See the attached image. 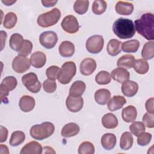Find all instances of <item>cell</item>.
Instances as JSON below:
<instances>
[{
	"mask_svg": "<svg viewBox=\"0 0 154 154\" xmlns=\"http://www.w3.org/2000/svg\"><path fill=\"white\" fill-rule=\"evenodd\" d=\"M42 145L35 141L26 143L21 149L20 154H41L43 152Z\"/></svg>",
	"mask_w": 154,
	"mask_h": 154,
	"instance_id": "cell-14",
	"label": "cell"
},
{
	"mask_svg": "<svg viewBox=\"0 0 154 154\" xmlns=\"http://www.w3.org/2000/svg\"><path fill=\"white\" fill-rule=\"evenodd\" d=\"M134 142L132 135L129 132L122 134L120 140V147L122 150H127L132 147Z\"/></svg>",
	"mask_w": 154,
	"mask_h": 154,
	"instance_id": "cell-31",
	"label": "cell"
},
{
	"mask_svg": "<svg viewBox=\"0 0 154 154\" xmlns=\"http://www.w3.org/2000/svg\"><path fill=\"white\" fill-rule=\"evenodd\" d=\"M2 2L4 3L5 5L9 6V5H11L13 4L16 2V1H2Z\"/></svg>",
	"mask_w": 154,
	"mask_h": 154,
	"instance_id": "cell-53",
	"label": "cell"
},
{
	"mask_svg": "<svg viewBox=\"0 0 154 154\" xmlns=\"http://www.w3.org/2000/svg\"><path fill=\"white\" fill-rule=\"evenodd\" d=\"M60 69L57 66H51L46 70V75L48 79L55 81L57 79V75Z\"/></svg>",
	"mask_w": 154,
	"mask_h": 154,
	"instance_id": "cell-45",
	"label": "cell"
},
{
	"mask_svg": "<svg viewBox=\"0 0 154 154\" xmlns=\"http://www.w3.org/2000/svg\"><path fill=\"white\" fill-rule=\"evenodd\" d=\"M80 131L79 126L75 123H69L62 128L61 134L64 137H71L77 135Z\"/></svg>",
	"mask_w": 154,
	"mask_h": 154,
	"instance_id": "cell-24",
	"label": "cell"
},
{
	"mask_svg": "<svg viewBox=\"0 0 154 154\" xmlns=\"http://www.w3.org/2000/svg\"><path fill=\"white\" fill-rule=\"evenodd\" d=\"M0 153H9L8 149L7 146L1 144L0 146Z\"/></svg>",
	"mask_w": 154,
	"mask_h": 154,
	"instance_id": "cell-51",
	"label": "cell"
},
{
	"mask_svg": "<svg viewBox=\"0 0 154 154\" xmlns=\"http://www.w3.org/2000/svg\"><path fill=\"white\" fill-rule=\"evenodd\" d=\"M32 49V43H31V42L28 40H24L23 45L20 51L18 52V54L19 55L26 57L31 53Z\"/></svg>",
	"mask_w": 154,
	"mask_h": 154,
	"instance_id": "cell-43",
	"label": "cell"
},
{
	"mask_svg": "<svg viewBox=\"0 0 154 154\" xmlns=\"http://www.w3.org/2000/svg\"><path fill=\"white\" fill-rule=\"evenodd\" d=\"M89 1L86 0H77L75 2L73 5L74 11L78 14H84L85 13L88 8Z\"/></svg>",
	"mask_w": 154,
	"mask_h": 154,
	"instance_id": "cell-37",
	"label": "cell"
},
{
	"mask_svg": "<svg viewBox=\"0 0 154 154\" xmlns=\"http://www.w3.org/2000/svg\"><path fill=\"white\" fill-rule=\"evenodd\" d=\"M102 123L106 129H114L118 125V120L116 116L112 113H106L102 118Z\"/></svg>",
	"mask_w": 154,
	"mask_h": 154,
	"instance_id": "cell-28",
	"label": "cell"
},
{
	"mask_svg": "<svg viewBox=\"0 0 154 154\" xmlns=\"http://www.w3.org/2000/svg\"><path fill=\"white\" fill-rule=\"evenodd\" d=\"M61 17V11L54 8L49 11L40 14L37 19V24L43 28H48L55 25Z\"/></svg>",
	"mask_w": 154,
	"mask_h": 154,
	"instance_id": "cell-4",
	"label": "cell"
},
{
	"mask_svg": "<svg viewBox=\"0 0 154 154\" xmlns=\"http://www.w3.org/2000/svg\"><path fill=\"white\" fill-rule=\"evenodd\" d=\"M114 33L121 39L132 38L135 34V25L132 20L120 17L116 20L112 25Z\"/></svg>",
	"mask_w": 154,
	"mask_h": 154,
	"instance_id": "cell-2",
	"label": "cell"
},
{
	"mask_svg": "<svg viewBox=\"0 0 154 154\" xmlns=\"http://www.w3.org/2000/svg\"><path fill=\"white\" fill-rule=\"evenodd\" d=\"M104 40L102 35H94L90 37L85 44L87 50L91 54H98L103 49Z\"/></svg>",
	"mask_w": 154,
	"mask_h": 154,
	"instance_id": "cell-7",
	"label": "cell"
},
{
	"mask_svg": "<svg viewBox=\"0 0 154 154\" xmlns=\"http://www.w3.org/2000/svg\"><path fill=\"white\" fill-rule=\"evenodd\" d=\"M137 137V143L141 146H147L152 140V134L145 131L140 133Z\"/></svg>",
	"mask_w": 154,
	"mask_h": 154,
	"instance_id": "cell-42",
	"label": "cell"
},
{
	"mask_svg": "<svg viewBox=\"0 0 154 154\" xmlns=\"http://www.w3.org/2000/svg\"><path fill=\"white\" fill-rule=\"evenodd\" d=\"M122 49L123 51L128 53L136 52L140 47V42L136 39L125 42L122 43Z\"/></svg>",
	"mask_w": 154,
	"mask_h": 154,
	"instance_id": "cell-32",
	"label": "cell"
},
{
	"mask_svg": "<svg viewBox=\"0 0 154 154\" xmlns=\"http://www.w3.org/2000/svg\"><path fill=\"white\" fill-rule=\"evenodd\" d=\"M59 53L63 57H72L75 53V46L69 41H63L59 46Z\"/></svg>",
	"mask_w": 154,
	"mask_h": 154,
	"instance_id": "cell-23",
	"label": "cell"
},
{
	"mask_svg": "<svg viewBox=\"0 0 154 154\" xmlns=\"http://www.w3.org/2000/svg\"><path fill=\"white\" fill-rule=\"evenodd\" d=\"M94 153V147L90 141H84L78 148L79 154H93Z\"/></svg>",
	"mask_w": 154,
	"mask_h": 154,
	"instance_id": "cell-40",
	"label": "cell"
},
{
	"mask_svg": "<svg viewBox=\"0 0 154 154\" xmlns=\"http://www.w3.org/2000/svg\"><path fill=\"white\" fill-rule=\"evenodd\" d=\"M129 72L124 68L117 67L111 72V78L119 83H123L129 80Z\"/></svg>",
	"mask_w": 154,
	"mask_h": 154,
	"instance_id": "cell-19",
	"label": "cell"
},
{
	"mask_svg": "<svg viewBox=\"0 0 154 154\" xmlns=\"http://www.w3.org/2000/svg\"><path fill=\"white\" fill-rule=\"evenodd\" d=\"M137 109L132 105H129L125 107L122 111V119L126 123L134 122L137 118Z\"/></svg>",
	"mask_w": 154,
	"mask_h": 154,
	"instance_id": "cell-21",
	"label": "cell"
},
{
	"mask_svg": "<svg viewBox=\"0 0 154 154\" xmlns=\"http://www.w3.org/2000/svg\"><path fill=\"white\" fill-rule=\"evenodd\" d=\"M41 2L43 6L46 7H51L54 6L58 1H42Z\"/></svg>",
	"mask_w": 154,
	"mask_h": 154,
	"instance_id": "cell-49",
	"label": "cell"
},
{
	"mask_svg": "<svg viewBox=\"0 0 154 154\" xmlns=\"http://www.w3.org/2000/svg\"><path fill=\"white\" fill-rule=\"evenodd\" d=\"M22 82L26 89L32 93H38L42 87L37 75L33 72L24 75L22 78Z\"/></svg>",
	"mask_w": 154,
	"mask_h": 154,
	"instance_id": "cell-6",
	"label": "cell"
},
{
	"mask_svg": "<svg viewBox=\"0 0 154 154\" xmlns=\"http://www.w3.org/2000/svg\"><path fill=\"white\" fill-rule=\"evenodd\" d=\"M129 130L131 132L137 137L140 133L144 132L146 130L144 125L141 122H134L129 126Z\"/></svg>",
	"mask_w": 154,
	"mask_h": 154,
	"instance_id": "cell-41",
	"label": "cell"
},
{
	"mask_svg": "<svg viewBox=\"0 0 154 154\" xmlns=\"http://www.w3.org/2000/svg\"><path fill=\"white\" fill-rule=\"evenodd\" d=\"M138 90V85L136 82L128 80L122 85V91L123 94L127 97H132L135 96Z\"/></svg>",
	"mask_w": 154,
	"mask_h": 154,
	"instance_id": "cell-15",
	"label": "cell"
},
{
	"mask_svg": "<svg viewBox=\"0 0 154 154\" xmlns=\"http://www.w3.org/2000/svg\"><path fill=\"white\" fill-rule=\"evenodd\" d=\"M96 61L91 58H84L80 64V72L82 75L88 76L91 75L96 69Z\"/></svg>",
	"mask_w": 154,
	"mask_h": 154,
	"instance_id": "cell-13",
	"label": "cell"
},
{
	"mask_svg": "<svg viewBox=\"0 0 154 154\" xmlns=\"http://www.w3.org/2000/svg\"><path fill=\"white\" fill-rule=\"evenodd\" d=\"M141 56L144 60H150L154 57V42L149 41L143 46Z\"/></svg>",
	"mask_w": 154,
	"mask_h": 154,
	"instance_id": "cell-33",
	"label": "cell"
},
{
	"mask_svg": "<svg viewBox=\"0 0 154 154\" xmlns=\"http://www.w3.org/2000/svg\"><path fill=\"white\" fill-rule=\"evenodd\" d=\"M117 140L114 134L111 133H106L102 135L101 138V144L106 150L112 149L116 144Z\"/></svg>",
	"mask_w": 154,
	"mask_h": 154,
	"instance_id": "cell-25",
	"label": "cell"
},
{
	"mask_svg": "<svg viewBox=\"0 0 154 154\" xmlns=\"http://www.w3.org/2000/svg\"><path fill=\"white\" fill-rule=\"evenodd\" d=\"M107 4L106 1L103 0H96L92 5V11L96 15L103 14L106 9Z\"/></svg>",
	"mask_w": 154,
	"mask_h": 154,
	"instance_id": "cell-39",
	"label": "cell"
},
{
	"mask_svg": "<svg viewBox=\"0 0 154 154\" xmlns=\"http://www.w3.org/2000/svg\"><path fill=\"white\" fill-rule=\"evenodd\" d=\"M31 66L30 61L26 57L18 55L13 60V70L18 73H22L28 70Z\"/></svg>",
	"mask_w": 154,
	"mask_h": 154,
	"instance_id": "cell-11",
	"label": "cell"
},
{
	"mask_svg": "<svg viewBox=\"0 0 154 154\" xmlns=\"http://www.w3.org/2000/svg\"><path fill=\"white\" fill-rule=\"evenodd\" d=\"M17 20L16 14L13 12H9L5 16L3 26L7 29H11L16 25Z\"/></svg>",
	"mask_w": 154,
	"mask_h": 154,
	"instance_id": "cell-36",
	"label": "cell"
},
{
	"mask_svg": "<svg viewBox=\"0 0 154 154\" xmlns=\"http://www.w3.org/2000/svg\"><path fill=\"white\" fill-rule=\"evenodd\" d=\"M58 41L57 34L51 31L42 32L39 37V42L42 46L46 49L53 48Z\"/></svg>",
	"mask_w": 154,
	"mask_h": 154,
	"instance_id": "cell-10",
	"label": "cell"
},
{
	"mask_svg": "<svg viewBox=\"0 0 154 154\" xmlns=\"http://www.w3.org/2000/svg\"><path fill=\"white\" fill-rule=\"evenodd\" d=\"M154 16L151 13L143 14L135 20V28L137 32L148 40L154 39Z\"/></svg>",
	"mask_w": 154,
	"mask_h": 154,
	"instance_id": "cell-1",
	"label": "cell"
},
{
	"mask_svg": "<svg viewBox=\"0 0 154 154\" xmlns=\"http://www.w3.org/2000/svg\"><path fill=\"white\" fill-rule=\"evenodd\" d=\"M55 131L53 123L49 122L35 125L30 129V135L35 140H43L51 136Z\"/></svg>",
	"mask_w": 154,
	"mask_h": 154,
	"instance_id": "cell-3",
	"label": "cell"
},
{
	"mask_svg": "<svg viewBox=\"0 0 154 154\" xmlns=\"http://www.w3.org/2000/svg\"><path fill=\"white\" fill-rule=\"evenodd\" d=\"M135 59L134 55L131 54H126L120 57L117 62V65L119 67L124 69H131L133 67Z\"/></svg>",
	"mask_w": 154,
	"mask_h": 154,
	"instance_id": "cell-27",
	"label": "cell"
},
{
	"mask_svg": "<svg viewBox=\"0 0 154 154\" xmlns=\"http://www.w3.org/2000/svg\"><path fill=\"white\" fill-rule=\"evenodd\" d=\"M17 79L13 76H7L2 80L0 85L1 102L4 101V99H5L9 94V91L13 90L17 86Z\"/></svg>",
	"mask_w": 154,
	"mask_h": 154,
	"instance_id": "cell-8",
	"label": "cell"
},
{
	"mask_svg": "<svg viewBox=\"0 0 154 154\" xmlns=\"http://www.w3.org/2000/svg\"><path fill=\"white\" fill-rule=\"evenodd\" d=\"M111 75L109 72L102 70L96 75L95 81L99 85H106L111 82Z\"/></svg>",
	"mask_w": 154,
	"mask_h": 154,
	"instance_id": "cell-38",
	"label": "cell"
},
{
	"mask_svg": "<svg viewBox=\"0 0 154 154\" xmlns=\"http://www.w3.org/2000/svg\"><path fill=\"white\" fill-rule=\"evenodd\" d=\"M0 33H1V36L2 38V39H1V43H2L1 50H2L4 49L5 44V42H6V39H7V33L4 31H1Z\"/></svg>",
	"mask_w": 154,
	"mask_h": 154,
	"instance_id": "cell-50",
	"label": "cell"
},
{
	"mask_svg": "<svg viewBox=\"0 0 154 154\" xmlns=\"http://www.w3.org/2000/svg\"><path fill=\"white\" fill-rule=\"evenodd\" d=\"M134 5L132 3L127 1H118L115 6L116 11L121 15H130L134 11Z\"/></svg>",
	"mask_w": 154,
	"mask_h": 154,
	"instance_id": "cell-16",
	"label": "cell"
},
{
	"mask_svg": "<svg viewBox=\"0 0 154 154\" xmlns=\"http://www.w3.org/2000/svg\"><path fill=\"white\" fill-rule=\"evenodd\" d=\"M143 123L148 128H153L154 127V114L145 113L143 117Z\"/></svg>",
	"mask_w": 154,
	"mask_h": 154,
	"instance_id": "cell-46",
	"label": "cell"
},
{
	"mask_svg": "<svg viewBox=\"0 0 154 154\" xmlns=\"http://www.w3.org/2000/svg\"><path fill=\"white\" fill-rule=\"evenodd\" d=\"M122 42L117 39H111L107 45L108 54L111 56H116L122 51Z\"/></svg>",
	"mask_w": 154,
	"mask_h": 154,
	"instance_id": "cell-29",
	"label": "cell"
},
{
	"mask_svg": "<svg viewBox=\"0 0 154 154\" xmlns=\"http://www.w3.org/2000/svg\"><path fill=\"white\" fill-rule=\"evenodd\" d=\"M76 72V64L73 61H67L64 63L60 69L57 79L61 84H69L73 79Z\"/></svg>",
	"mask_w": 154,
	"mask_h": 154,
	"instance_id": "cell-5",
	"label": "cell"
},
{
	"mask_svg": "<svg viewBox=\"0 0 154 154\" xmlns=\"http://www.w3.org/2000/svg\"><path fill=\"white\" fill-rule=\"evenodd\" d=\"M108 108L111 111H117L123 107L126 103V100L123 96H114L108 102Z\"/></svg>",
	"mask_w": 154,
	"mask_h": 154,
	"instance_id": "cell-22",
	"label": "cell"
},
{
	"mask_svg": "<svg viewBox=\"0 0 154 154\" xmlns=\"http://www.w3.org/2000/svg\"><path fill=\"white\" fill-rule=\"evenodd\" d=\"M133 67L137 73L143 75L148 72L149 65L146 60L138 59L135 60Z\"/></svg>",
	"mask_w": 154,
	"mask_h": 154,
	"instance_id": "cell-34",
	"label": "cell"
},
{
	"mask_svg": "<svg viewBox=\"0 0 154 154\" xmlns=\"http://www.w3.org/2000/svg\"><path fill=\"white\" fill-rule=\"evenodd\" d=\"M43 90L48 93H54L57 89V84L55 81L49 79H46L43 84Z\"/></svg>",
	"mask_w": 154,
	"mask_h": 154,
	"instance_id": "cell-44",
	"label": "cell"
},
{
	"mask_svg": "<svg viewBox=\"0 0 154 154\" xmlns=\"http://www.w3.org/2000/svg\"><path fill=\"white\" fill-rule=\"evenodd\" d=\"M23 42L24 40L22 35L19 33H14L10 37L9 45L13 50L19 52L23 45Z\"/></svg>",
	"mask_w": 154,
	"mask_h": 154,
	"instance_id": "cell-30",
	"label": "cell"
},
{
	"mask_svg": "<svg viewBox=\"0 0 154 154\" xmlns=\"http://www.w3.org/2000/svg\"><path fill=\"white\" fill-rule=\"evenodd\" d=\"M86 88V85L82 81H75L69 90V95L73 97H79L82 95Z\"/></svg>",
	"mask_w": 154,
	"mask_h": 154,
	"instance_id": "cell-26",
	"label": "cell"
},
{
	"mask_svg": "<svg viewBox=\"0 0 154 154\" xmlns=\"http://www.w3.org/2000/svg\"><path fill=\"white\" fill-rule=\"evenodd\" d=\"M110 99L111 93L108 89H99L94 93L95 101L99 105H103L106 104Z\"/></svg>",
	"mask_w": 154,
	"mask_h": 154,
	"instance_id": "cell-20",
	"label": "cell"
},
{
	"mask_svg": "<svg viewBox=\"0 0 154 154\" xmlns=\"http://www.w3.org/2000/svg\"><path fill=\"white\" fill-rule=\"evenodd\" d=\"M61 26L64 31L70 34L76 33L80 27L77 19L73 15L64 17L61 23Z\"/></svg>",
	"mask_w": 154,
	"mask_h": 154,
	"instance_id": "cell-9",
	"label": "cell"
},
{
	"mask_svg": "<svg viewBox=\"0 0 154 154\" xmlns=\"http://www.w3.org/2000/svg\"><path fill=\"white\" fill-rule=\"evenodd\" d=\"M25 139V135L23 132L16 131L11 134L9 143L11 146H17L22 144Z\"/></svg>",
	"mask_w": 154,
	"mask_h": 154,
	"instance_id": "cell-35",
	"label": "cell"
},
{
	"mask_svg": "<svg viewBox=\"0 0 154 154\" xmlns=\"http://www.w3.org/2000/svg\"><path fill=\"white\" fill-rule=\"evenodd\" d=\"M146 109L149 113L154 114V109H153V97L149 98L147 100L146 102Z\"/></svg>",
	"mask_w": 154,
	"mask_h": 154,
	"instance_id": "cell-47",
	"label": "cell"
},
{
	"mask_svg": "<svg viewBox=\"0 0 154 154\" xmlns=\"http://www.w3.org/2000/svg\"><path fill=\"white\" fill-rule=\"evenodd\" d=\"M1 129V138H0V142L3 143L7 140V137H8V130L6 128L4 127L3 126H0Z\"/></svg>",
	"mask_w": 154,
	"mask_h": 154,
	"instance_id": "cell-48",
	"label": "cell"
},
{
	"mask_svg": "<svg viewBox=\"0 0 154 154\" xmlns=\"http://www.w3.org/2000/svg\"><path fill=\"white\" fill-rule=\"evenodd\" d=\"M19 106L22 111L25 112H29L35 106V100L30 96L24 95L20 97L19 102Z\"/></svg>",
	"mask_w": 154,
	"mask_h": 154,
	"instance_id": "cell-17",
	"label": "cell"
},
{
	"mask_svg": "<svg viewBox=\"0 0 154 154\" xmlns=\"http://www.w3.org/2000/svg\"><path fill=\"white\" fill-rule=\"evenodd\" d=\"M66 105L70 111L72 112H77L82 108L84 100L81 96L73 97L69 95L66 99Z\"/></svg>",
	"mask_w": 154,
	"mask_h": 154,
	"instance_id": "cell-12",
	"label": "cell"
},
{
	"mask_svg": "<svg viewBox=\"0 0 154 154\" xmlns=\"http://www.w3.org/2000/svg\"><path fill=\"white\" fill-rule=\"evenodd\" d=\"M29 61L34 67L42 68L46 63V57L43 52L36 51L31 55Z\"/></svg>",
	"mask_w": 154,
	"mask_h": 154,
	"instance_id": "cell-18",
	"label": "cell"
},
{
	"mask_svg": "<svg viewBox=\"0 0 154 154\" xmlns=\"http://www.w3.org/2000/svg\"><path fill=\"white\" fill-rule=\"evenodd\" d=\"M43 150H46L47 151H46V152H45L44 153H55V152L54 151V149H52V147H49V146H45V147H43Z\"/></svg>",
	"mask_w": 154,
	"mask_h": 154,
	"instance_id": "cell-52",
	"label": "cell"
}]
</instances>
